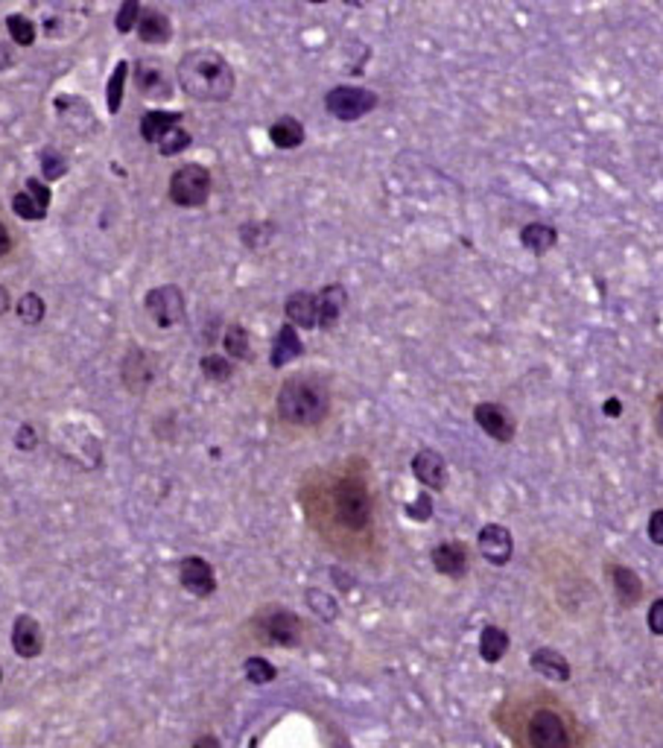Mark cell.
Masks as SVG:
<instances>
[{"instance_id": "26", "label": "cell", "mask_w": 663, "mask_h": 748, "mask_svg": "<svg viewBox=\"0 0 663 748\" xmlns=\"http://www.w3.org/2000/svg\"><path fill=\"white\" fill-rule=\"evenodd\" d=\"M179 124H182L179 112H150V115H143V120H141V135H143V141L158 144L170 129H175Z\"/></svg>"}, {"instance_id": "22", "label": "cell", "mask_w": 663, "mask_h": 748, "mask_svg": "<svg viewBox=\"0 0 663 748\" xmlns=\"http://www.w3.org/2000/svg\"><path fill=\"white\" fill-rule=\"evenodd\" d=\"M304 354V343L299 336V328H292V324H281V331L272 343V354H269V363H272V369H283V365H290L292 360H299Z\"/></svg>"}, {"instance_id": "2", "label": "cell", "mask_w": 663, "mask_h": 748, "mask_svg": "<svg viewBox=\"0 0 663 748\" xmlns=\"http://www.w3.org/2000/svg\"><path fill=\"white\" fill-rule=\"evenodd\" d=\"M278 415L292 427H316L331 413V389L316 374H292L278 389Z\"/></svg>"}, {"instance_id": "17", "label": "cell", "mask_w": 663, "mask_h": 748, "mask_svg": "<svg viewBox=\"0 0 663 748\" xmlns=\"http://www.w3.org/2000/svg\"><path fill=\"white\" fill-rule=\"evenodd\" d=\"M283 313H287V322L292 328L316 331L319 328V307H316V293L295 290L283 302Z\"/></svg>"}, {"instance_id": "39", "label": "cell", "mask_w": 663, "mask_h": 748, "mask_svg": "<svg viewBox=\"0 0 663 748\" xmlns=\"http://www.w3.org/2000/svg\"><path fill=\"white\" fill-rule=\"evenodd\" d=\"M15 447L18 451H35L38 447V433H35V427L33 424H21L18 427V433H15Z\"/></svg>"}, {"instance_id": "28", "label": "cell", "mask_w": 663, "mask_h": 748, "mask_svg": "<svg viewBox=\"0 0 663 748\" xmlns=\"http://www.w3.org/2000/svg\"><path fill=\"white\" fill-rule=\"evenodd\" d=\"M199 369L211 380V384H228L232 374H234L232 360L223 357V354H205V357L199 360Z\"/></svg>"}, {"instance_id": "12", "label": "cell", "mask_w": 663, "mask_h": 748, "mask_svg": "<svg viewBox=\"0 0 663 748\" xmlns=\"http://www.w3.org/2000/svg\"><path fill=\"white\" fill-rule=\"evenodd\" d=\"M412 477L430 492H444L448 488V462L432 447H421L412 456Z\"/></svg>"}, {"instance_id": "8", "label": "cell", "mask_w": 663, "mask_h": 748, "mask_svg": "<svg viewBox=\"0 0 663 748\" xmlns=\"http://www.w3.org/2000/svg\"><path fill=\"white\" fill-rule=\"evenodd\" d=\"M529 745L532 748H573L570 743V731H567L564 719L549 711V707H538V711L529 716Z\"/></svg>"}, {"instance_id": "38", "label": "cell", "mask_w": 663, "mask_h": 748, "mask_svg": "<svg viewBox=\"0 0 663 748\" xmlns=\"http://www.w3.org/2000/svg\"><path fill=\"white\" fill-rule=\"evenodd\" d=\"M42 170H45V179H62L67 165H64V158L56 153V149H45L42 153Z\"/></svg>"}, {"instance_id": "29", "label": "cell", "mask_w": 663, "mask_h": 748, "mask_svg": "<svg viewBox=\"0 0 663 748\" xmlns=\"http://www.w3.org/2000/svg\"><path fill=\"white\" fill-rule=\"evenodd\" d=\"M15 310H18V319L33 328V324H42V322H45L47 304H45V298L38 295V293H24Z\"/></svg>"}, {"instance_id": "11", "label": "cell", "mask_w": 663, "mask_h": 748, "mask_svg": "<svg viewBox=\"0 0 663 748\" xmlns=\"http://www.w3.org/2000/svg\"><path fill=\"white\" fill-rule=\"evenodd\" d=\"M134 85L146 100H170L173 97V79L167 74L164 62L141 59L134 65Z\"/></svg>"}, {"instance_id": "19", "label": "cell", "mask_w": 663, "mask_h": 748, "mask_svg": "<svg viewBox=\"0 0 663 748\" xmlns=\"http://www.w3.org/2000/svg\"><path fill=\"white\" fill-rule=\"evenodd\" d=\"M529 663H532V670H535L538 675H544V678H549V682H559V684L570 682V675H573L570 661H567V658L561 655V652H559V649H552V646H540V649H535V652H532V658H529Z\"/></svg>"}, {"instance_id": "7", "label": "cell", "mask_w": 663, "mask_h": 748, "mask_svg": "<svg viewBox=\"0 0 663 748\" xmlns=\"http://www.w3.org/2000/svg\"><path fill=\"white\" fill-rule=\"evenodd\" d=\"M143 307L158 328L170 331L184 319V293L175 284H161L143 295Z\"/></svg>"}, {"instance_id": "32", "label": "cell", "mask_w": 663, "mask_h": 748, "mask_svg": "<svg viewBox=\"0 0 663 748\" xmlns=\"http://www.w3.org/2000/svg\"><path fill=\"white\" fill-rule=\"evenodd\" d=\"M126 74H129V65H126V62H117L114 74L108 76V112H112V115H117V112H120V105H124Z\"/></svg>"}, {"instance_id": "27", "label": "cell", "mask_w": 663, "mask_h": 748, "mask_svg": "<svg viewBox=\"0 0 663 748\" xmlns=\"http://www.w3.org/2000/svg\"><path fill=\"white\" fill-rule=\"evenodd\" d=\"M223 348L232 360H249L252 357V339H249V331L242 328V324H228L225 328V336H223Z\"/></svg>"}, {"instance_id": "34", "label": "cell", "mask_w": 663, "mask_h": 748, "mask_svg": "<svg viewBox=\"0 0 663 748\" xmlns=\"http://www.w3.org/2000/svg\"><path fill=\"white\" fill-rule=\"evenodd\" d=\"M6 30L12 35V42L21 47H30L35 42V24L26 15H9L6 18Z\"/></svg>"}, {"instance_id": "10", "label": "cell", "mask_w": 663, "mask_h": 748, "mask_svg": "<svg viewBox=\"0 0 663 748\" xmlns=\"http://www.w3.org/2000/svg\"><path fill=\"white\" fill-rule=\"evenodd\" d=\"M477 547H480V555L489 564L494 567H506L514 555V538H511V529L503 526V524H485L477 535Z\"/></svg>"}, {"instance_id": "30", "label": "cell", "mask_w": 663, "mask_h": 748, "mask_svg": "<svg viewBox=\"0 0 663 748\" xmlns=\"http://www.w3.org/2000/svg\"><path fill=\"white\" fill-rule=\"evenodd\" d=\"M307 605L310 611H313L316 617H322L324 623H333L336 617H340V605H336V600L331 593H324L319 588H310L307 591Z\"/></svg>"}, {"instance_id": "48", "label": "cell", "mask_w": 663, "mask_h": 748, "mask_svg": "<svg viewBox=\"0 0 663 748\" xmlns=\"http://www.w3.org/2000/svg\"><path fill=\"white\" fill-rule=\"evenodd\" d=\"M658 433L663 436V398L658 401Z\"/></svg>"}, {"instance_id": "6", "label": "cell", "mask_w": 663, "mask_h": 748, "mask_svg": "<svg viewBox=\"0 0 663 748\" xmlns=\"http://www.w3.org/2000/svg\"><path fill=\"white\" fill-rule=\"evenodd\" d=\"M211 196V173L202 165H184L170 175V199L179 208H202Z\"/></svg>"}, {"instance_id": "49", "label": "cell", "mask_w": 663, "mask_h": 748, "mask_svg": "<svg viewBox=\"0 0 663 748\" xmlns=\"http://www.w3.org/2000/svg\"><path fill=\"white\" fill-rule=\"evenodd\" d=\"M0 684H4V670H0Z\"/></svg>"}, {"instance_id": "25", "label": "cell", "mask_w": 663, "mask_h": 748, "mask_svg": "<svg viewBox=\"0 0 663 748\" xmlns=\"http://www.w3.org/2000/svg\"><path fill=\"white\" fill-rule=\"evenodd\" d=\"M269 141H272L278 149H299L304 144V126L295 117L283 115L269 126Z\"/></svg>"}, {"instance_id": "44", "label": "cell", "mask_w": 663, "mask_h": 748, "mask_svg": "<svg viewBox=\"0 0 663 748\" xmlns=\"http://www.w3.org/2000/svg\"><path fill=\"white\" fill-rule=\"evenodd\" d=\"M602 413H605L608 418H619V415H622V401H619V398H608V401L602 404Z\"/></svg>"}, {"instance_id": "14", "label": "cell", "mask_w": 663, "mask_h": 748, "mask_svg": "<svg viewBox=\"0 0 663 748\" xmlns=\"http://www.w3.org/2000/svg\"><path fill=\"white\" fill-rule=\"evenodd\" d=\"M120 372H124V384L132 395H143L155 380V363L150 354H146V348H129Z\"/></svg>"}, {"instance_id": "37", "label": "cell", "mask_w": 663, "mask_h": 748, "mask_svg": "<svg viewBox=\"0 0 663 748\" xmlns=\"http://www.w3.org/2000/svg\"><path fill=\"white\" fill-rule=\"evenodd\" d=\"M138 18H141V4L138 0H126L117 12V33H132L134 26H138Z\"/></svg>"}, {"instance_id": "41", "label": "cell", "mask_w": 663, "mask_h": 748, "mask_svg": "<svg viewBox=\"0 0 663 748\" xmlns=\"http://www.w3.org/2000/svg\"><path fill=\"white\" fill-rule=\"evenodd\" d=\"M24 190H26V194H30L45 211L50 208V187H47L42 179H26V187H24Z\"/></svg>"}, {"instance_id": "43", "label": "cell", "mask_w": 663, "mask_h": 748, "mask_svg": "<svg viewBox=\"0 0 663 748\" xmlns=\"http://www.w3.org/2000/svg\"><path fill=\"white\" fill-rule=\"evenodd\" d=\"M646 623H648V632L658 634V637H663V596H660V600H655L652 608H648Z\"/></svg>"}, {"instance_id": "40", "label": "cell", "mask_w": 663, "mask_h": 748, "mask_svg": "<svg viewBox=\"0 0 663 748\" xmlns=\"http://www.w3.org/2000/svg\"><path fill=\"white\" fill-rule=\"evenodd\" d=\"M407 514H410L412 521H430V514H432V500H430V494H418V500L407 506Z\"/></svg>"}, {"instance_id": "20", "label": "cell", "mask_w": 663, "mask_h": 748, "mask_svg": "<svg viewBox=\"0 0 663 748\" xmlns=\"http://www.w3.org/2000/svg\"><path fill=\"white\" fill-rule=\"evenodd\" d=\"M611 584H614V596L619 608H634L640 600H643V579L634 573L631 567L626 564H611Z\"/></svg>"}, {"instance_id": "42", "label": "cell", "mask_w": 663, "mask_h": 748, "mask_svg": "<svg viewBox=\"0 0 663 748\" xmlns=\"http://www.w3.org/2000/svg\"><path fill=\"white\" fill-rule=\"evenodd\" d=\"M646 533H648V541H652L655 547H663V509H655L652 514H648Z\"/></svg>"}, {"instance_id": "35", "label": "cell", "mask_w": 663, "mask_h": 748, "mask_svg": "<svg viewBox=\"0 0 663 748\" xmlns=\"http://www.w3.org/2000/svg\"><path fill=\"white\" fill-rule=\"evenodd\" d=\"M12 211H15L21 220H30V223H38V220H45L47 211L38 205V202L26 194V190H21V194L12 196Z\"/></svg>"}, {"instance_id": "36", "label": "cell", "mask_w": 663, "mask_h": 748, "mask_svg": "<svg viewBox=\"0 0 663 748\" xmlns=\"http://www.w3.org/2000/svg\"><path fill=\"white\" fill-rule=\"evenodd\" d=\"M187 146H191V132H187V129H182V126L170 129V132L164 135V138L158 141V149H161V155H167V158H173V155L184 153Z\"/></svg>"}, {"instance_id": "1", "label": "cell", "mask_w": 663, "mask_h": 748, "mask_svg": "<svg viewBox=\"0 0 663 748\" xmlns=\"http://www.w3.org/2000/svg\"><path fill=\"white\" fill-rule=\"evenodd\" d=\"M175 76H179V85L187 97H193L199 103H225L234 97V88H237L234 67L228 65L223 53L208 47L187 50L179 59Z\"/></svg>"}, {"instance_id": "18", "label": "cell", "mask_w": 663, "mask_h": 748, "mask_svg": "<svg viewBox=\"0 0 663 748\" xmlns=\"http://www.w3.org/2000/svg\"><path fill=\"white\" fill-rule=\"evenodd\" d=\"M316 307H319V328L333 331L348 307V290L342 284H328V287L316 293Z\"/></svg>"}, {"instance_id": "5", "label": "cell", "mask_w": 663, "mask_h": 748, "mask_svg": "<svg viewBox=\"0 0 663 748\" xmlns=\"http://www.w3.org/2000/svg\"><path fill=\"white\" fill-rule=\"evenodd\" d=\"M377 103H381L377 94L369 88H360V85H336L324 94V108H328V115L342 120V124H354V120L374 112Z\"/></svg>"}, {"instance_id": "24", "label": "cell", "mask_w": 663, "mask_h": 748, "mask_svg": "<svg viewBox=\"0 0 663 748\" xmlns=\"http://www.w3.org/2000/svg\"><path fill=\"white\" fill-rule=\"evenodd\" d=\"M509 652V632L500 625H485L480 632V658L485 663H500Z\"/></svg>"}, {"instance_id": "45", "label": "cell", "mask_w": 663, "mask_h": 748, "mask_svg": "<svg viewBox=\"0 0 663 748\" xmlns=\"http://www.w3.org/2000/svg\"><path fill=\"white\" fill-rule=\"evenodd\" d=\"M12 249V234H9V228L0 223V257H6Z\"/></svg>"}, {"instance_id": "3", "label": "cell", "mask_w": 663, "mask_h": 748, "mask_svg": "<svg viewBox=\"0 0 663 748\" xmlns=\"http://www.w3.org/2000/svg\"><path fill=\"white\" fill-rule=\"evenodd\" d=\"M333 514L351 533H362L371 524V497L365 483L348 477L333 488Z\"/></svg>"}, {"instance_id": "16", "label": "cell", "mask_w": 663, "mask_h": 748, "mask_svg": "<svg viewBox=\"0 0 663 748\" xmlns=\"http://www.w3.org/2000/svg\"><path fill=\"white\" fill-rule=\"evenodd\" d=\"M430 562L436 567V573L448 576V579H462L468 573V550H465V544H459V541L436 544V547L430 550Z\"/></svg>"}, {"instance_id": "13", "label": "cell", "mask_w": 663, "mask_h": 748, "mask_svg": "<svg viewBox=\"0 0 663 748\" xmlns=\"http://www.w3.org/2000/svg\"><path fill=\"white\" fill-rule=\"evenodd\" d=\"M179 582L187 593L199 596V600H205V596H211L216 591V573L202 555H187V559H182Z\"/></svg>"}, {"instance_id": "33", "label": "cell", "mask_w": 663, "mask_h": 748, "mask_svg": "<svg viewBox=\"0 0 663 748\" xmlns=\"http://www.w3.org/2000/svg\"><path fill=\"white\" fill-rule=\"evenodd\" d=\"M275 234V225L272 223H246L240 228V240L246 243L249 249H261L266 246L269 240Z\"/></svg>"}, {"instance_id": "31", "label": "cell", "mask_w": 663, "mask_h": 748, "mask_svg": "<svg viewBox=\"0 0 663 748\" xmlns=\"http://www.w3.org/2000/svg\"><path fill=\"white\" fill-rule=\"evenodd\" d=\"M242 675H246L252 684H272L278 678V670L266 658L252 655V658H246V663H242Z\"/></svg>"}, {"instance_id": "15", "label": "cell", "mask_w": 663, "mask_h": 748, "mask_svg": "<svg viewBox=\"0 0 663 748\" xmlns=\"http://www.w3.org/2000/svg\"><path fill=\"white\" fill-rule=\"evenodd\" d=\"M12 649H15V655L33 661L42 655L45 649V634H42V625H38L35 617L30 614H21L12 623Z\"/></svg>"}, {"instance_id": "4", "label": "cell", "mask_w": 663, "mask_h": 748, "mask_svg": "<svg viewBox=\"0 0 663 748\" xmlns=\"http://www.w3.org/2000/svg\"><path fill=\"white\" fill-rule=\"evenodd\" d=\"M254 632L269 646L290 649V646H299L302 643L304 625H302L299 614H292V611L281 608V605H272V608H266V611H261V614L254 617Z\"/></svg>"}, {"instance_id": "47", "label": "cell", "mask_w": 663, "mask_h": 748, "mask_svg": "<svg viewBox=\"0 0 663 748\" xmlns=\"http://www.w3.org/2000/svg\"><path fill=\"white\" fill-rule=\"evenodd\" d=\"M9 307H12V295H9V290L4 287V284H0V316L9 313Z\"/></svg>"}, {"instance_id": "21", "label": "cell", "mask_w": 663, "mask_h": 748, "mask_svg": "<svg viewBox=\"0 0 663 748\" xmlns=\"http://www.w3.org/2000/svg\"><path fill=\"white\" fill-rule=\"evenodd\" d=\"M134 30H138V38L146 45H167L173 35V24L161 9L146 6V9H141V18H138V26H134Z\"/></svg>"}, {"instance_id": "46", "label": "cell", "mask_w": 663, "mask_h": 748, "mask_svg": "<svg viewBox=\"0 0 663 748\" xmlns=\"http://www.w3.org/2000/svg\"><path fill=\"white\" fill-rule=\"evenodd\" d=\"M193 748H223V745H220V740L213 737V733H205V737H199L193 743Z\"/></svg>"}, {"instance_id": "9", "label": "cell", "mask_w": 663, "mask_h": 748, "mask_svg": "<svg viewBox=\"0 0 663 748\" xmlns=\"http://www.w3.org/2000/svg\"><path fill=\"white\" fill-rule=\"evenodd\" d=\"M473 421H477V427L485 436H491L500 444H509L514 433H518V421H514L511 410L497 401H482L473 406Z\"/></svg>"}, {"instance_id": "23", "label": "cell", "mask_w": 663, "mask_h": 748, "mask_svg": "<svg viewBox=\"0 0 663 748\" xmlns=\"http://www.w3.org/2000/svg\"><path fill=\"white\" fill-rule=\"evenodd\" d=\"M520 246L526 252H532L535 257H540L559 246V231L547 223H529L520 228Z\"/></svg>"}]
</instances>
